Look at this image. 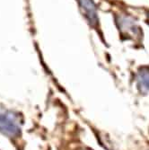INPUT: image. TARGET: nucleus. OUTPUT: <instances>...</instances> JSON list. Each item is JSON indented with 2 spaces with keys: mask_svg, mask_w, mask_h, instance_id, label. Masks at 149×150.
<instances>
[{
  "mask_svg": "<svg viewBox=\"0 0 149 150\" xmlns=\"http://www.w3.org/2000/svg\"><path fill=\"white\" fill-rule=\"evenodd\" d=\"M0 132L9 138H16L20 134L18 117L0 108Z\"/></svg>",
  "mask_w": 149,
  "mask_h": 150,
  "instance_id": "f257e3e1",
  "label": "nucleus"
},
{
  "mask_svg": "<svg viewBox=\"0 0 149 150\" xmlns=\"http://www.w3.org/2000/svg\"><path fill=\"white\" fill-rule=\"evenodd\" d=\"M80 3H81V6L85 10V15L90 20V23L92 22L96 23L97 22L96 11L93 1H91V0H80Z\"/></svg>",
  "mask_w": 149,
  "mask_h": 150,
  "instance_id": "f03ea898",
  "label": "nucleus"
},
{
  "mask_svg": "<svg viewBox=\"0 0 149 150\" xmlns=\"http://www.w3.org/2000/svg\"><path fill=\"white\" fill-rule=\"evenodd\" d=\"M138 86L142 87V89H145L146 91H149V69H141L140 72H138Z\"/></svg>",
  "mask_w": 149,
  "mask_h": 150,
  "instance_id": "7ed1b4c3",
  "label": "nucleus"
},
{
  "mask_svg": "<svg viewBox=\"0 0 149 150\" xmlns=\"http://www.w3.org/2000/svg\"><path fill=\"white\" fill-rule=\"evenodd\" d=\"M148 23H149V15H148Z\"/></svg>",
  "mask_w": 149,
  "mask_h": 150,
  "instance_id": "20e7f679",
  "label": "nucleus"
}]
</instances>
